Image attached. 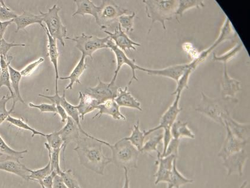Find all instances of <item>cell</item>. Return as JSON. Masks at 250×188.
<instances>
[{
    "instance_id": "obj_1",
    "label": "cell",
    "mask_w": 250,
    "mask_h": 188,
    "mask_svg": "<svg viewBox=\"0 0 250 188\" xmlns=\"http://www.w3.org/2000/svg\"><path fill=\"white\" fill-rule=\"evenodd\" d=\"M104 143V140L95 137H80L74 149L81 165L100 175H104L105 167L112 163L111 158L103 153L102 147Z\"/></svg>"
},
{
    "instance_id": "obj_2",
    "label": "cell",
    "mask_w": 250,
    "mask_h": 188,
    "mask_svg": "<svg viewBox=\"0 0 250 188\" xmlns=\"http://www.w3.org/2000/svg\"><path fill=\"white\" fill-rule=\"evenodd\" d=\"M237 103L238 100L236 98H211L202 92L201 102L195 111L224 127L225 117L231 114L230 107L232 104Z\"/></svg>"
},
{
    "instance_id": "obj_3",
    "label": "cell",
    "mask_w": 250,
    "mask_h": 188,
    "mask_svg": "<svg viewBox=\"0 0 250 188\" xmlns=\"http://www.w3.org/2000/svg\"><path fill=\"white\" fill-rule=\"evenodd\" d=\"M147 18L151 20L148 34L151 32L153 24L159 22L163 29H167L166 22L170 21L175 16L178 0H143Z\"/></svg>"
},
{
    "instance_id": "obj_4",
    "label": "cell",
    "mask_w": 250,
    "mask_h": 188,
    "mask_svg": "<svg viewBox=\"0 0 250 188\" xmlns=\"http://www.w3.org/2000/svg\"><path fill=\"white\" fill-rule=\"evenodd\" d=\"M104 145L110 148L112 151V163L117 167L127 169H137L140 151L130 142L120 139L115 143L105 142Z\"/></svg>"
},
{
    "instance_id": "obj_5",
    "label": "cell",
    "mask_w": 250,
    "mask_h": 188,
    "mask_svg": "<svg viewBox=\"0 0 250 188\" xmlns=\"http://www.w3.org/2000/svg\"><path fill=\"white\" fill-rule=\"evenodd\" d=\"M61 8L57 5H53L49 8L46 13L42 12L39 10V13L43 17V22L46 24V28L50 36L56 41L60 42L63 47L65 46L64 39L67 37V29L61 21L59 13Z\"/></svg>"
},
{
    "instance_id": "obj_6",
    "label": "cell",
    "mask_w": 250,
    "mask_h": 188,
    "mask_svg": "<svg viewBox=\"0 0 250 188\" xmlns=\"http://www.w3.org/2000/svg\"><path fill=\"white\" fill-rule=\"evenodd\" d=\"M65 39L75 42L76 47L80 50L82 55L91 58V60L93 61L92 55L95 52L99 49L107 48L106 43L109 38L106 36L105 38H100L97 36L87 35L83 33L80 36H75L74 38L67 36Z\"/></svg>"
},
{
    "instance_id": "obj_7",
    "label": "cell",
    "mask_w": 250,
    "mask_h": 188,
    "mask_svg": "<svg viewBox=\"0 0 250 188\" xmlns=\"http://www.w3.org/2000/svg\"><path fill=\"white\" fill-rule=\"evenodd\" d=\"M128 12V9L121 7L113 1L104 0L95 21L101 29L105 30L110 27L121 16L125 15Z\"/></svg>"
},
{
    "instance_id": "obj_8",
    "label": "cell",
    "mask_w": 250,
    "mask_h": 188,
    "mask_svg": "<svg viewBox=\"0 0 250 188\" xmlns=\"http://www.w3.org/2000/svg\"><path fill=\"white\" fill-rule=\"evenodd\" d=\"M106 45H107V48L111 49L114 53L117 61L116 71H114V77L112 78L111 83H116L118 75L119 74L120 69L125 64H127V65L130 67L132 72V76L131 80L129 81L128 86L131 85L133 80L138 81V78L137 77L136 71V70L140 71V67L141 66L137 65L136 63V60H131V59L129 58L127 55L125 54V53L120 49L110 39H109L107 43H106Z\"/></svg>"
},
{
    "instance_id": "obj_9",
    "label": "cell",
    "mask_w": 250,
    "mask_h": 188,
    "mask_svg": "<svg viewBox=\"0 0 250 188\" xmlns=\"http://www.w3.org/2000/svg\"><path fill=\"white\" fill-rule=\"evenodd\" d=\"M175 99L174 100L172 105L169 106L167 111L162 115L161 120H160L159 125L156 127L149 129L148 130H144L145 137L150 135L153 132L162 129L163 130L166 129H170L173 123L176 121L179 114L182 111V108L180 107L179 103L181 100V94H177L175 95Z\"/></svg>"
},
{
    "instance_id": "obj_10",
    "label": "cell",
    "mask_w": 250,
    "mask_h": 188,
    "mask_svg": "<svg viewBox=\"0 0 250 188\" xmlns=\"http://www.w3.org/2000/svg\"><path fill=\"white\" fill-rule=\"evenodd\" d=\"M249 145L237 153L231 154L223 160V166L227 171V175L237 174L240 176L243 175V169L249 158Z\"/></svg>"
},
{
    "instance_id": "obj_11",
    "label": "cell",
    "mask_w": 250,
    "mask_h": 188,
    "mask_svg": "<svg viewBox=\"0 0 250 188\" xmlns=\"http://www.w3.org/2000/svg\"><path fill=\"white\" fill-rule=\"evenodd\" d=\"M98 84L94 87L87 88L85 93L91 95L96 99L100 104H102L109 100L115 99L116 98L119 87L116 83H105L97 77Z\"/></svg>"
},
{
    "instance_id": "obj_12",
    "label": "cell",
    "mask_w": 250,
    "mask_h": 188,
    "mask_svg": "<svg viewBox=\"0 0 250 188\" xmlns=\"http://www.w3.org/2000/svg\"><path fill=\"white\" fill-rule=\"evenodd\" d=\"M157 153L156 164L157 166V170L154 175L156 178L154 184L156 185L161 183L167 184L169 182L174 162L177 158L173 155L162 157L160 151Z\"/></svg>"
},
{
    "instance_id": "obj_13",
    "label": "cell",
    "mask_w": 250,
    "mask_h": 188,
    "mask_svg": "<svg viewBox=\"0 0 250 188\" xmlns=\"http://www.w3.org/2000/svg\"><path fill=\"white\" fill-rule=\"evenodd\" d=\"M189 66V63L183 64H173L161 69H151L140 67V71L147 73L150 75L159 76L169 78L178 83L180 78L183 75Z\"/></svg>"
},
{
    "instance_id": "obj_14",
    "label": "cell",
    "mask_w": 250,
    "mask_h": 188,
    "mask_svg": "<svg viewBox=\"0 0 250 188\" xmlns=\"http://www.w3.org/2000/svg\"><path fill=\"white\" fill-rule=\"evenodd\" d=\"M106 34L108 35V37L114 42V43L119 47V48L125 53L127 51L133 50H137V46H141V44L137 43V42L131 40L128 37L125 31H124L120 25L118 24L117 26L113 33L108 32L104 30V31Z\"/></svg>"
},
{
    "instance_id": "obj_15",
    "label": "cell",
    "mask_w": 250,
    "mask_h": 188,
    "mask_svg": "<svg viewBox=\"0 0 250 188\" xmlns=\"http://www.w3.org/2000/svg\"><path fill=\"white\" fill-rule=\"evenodd\" d=\"M62 139L63 140V145L62 147L63 154V161L65 160V150L70 143H77L80 138V130L74 120L69 117H67L66 125L64 127L58 131Z\"/></svg>"
},
{
    "instance_id": "obj_16",
    "label": "cell",
    "mask_w": 250,
    "mask_h": 188,
    "mask_svg": "<svg viewBox=\"0 0 250 188\" xmlns=\"http://www.w3.org/2000/svg\"><path fill=\"white\" fill-rule=\"evenodd\" d=\"M225 128L226 129V139L218 154V156L223 160L232 154L238 152L247 146L249 145V142L241 141L233 135L228 127H225Z\"/></svg>"
},
{
    "instance_id": "obj_17",
    "label": "cell",
    "mask_w": 250,
    "mask_h": 188,
    "mask_svg": "<svg viewBox=\"0 0 250 188\" xmlns=\"http://www.w3.org/2000/svg\"><path fill=\"white\" fill-rule=\"evenodd\" d=\"M224 127H228L231 133L241 141L249 142L250 123H241L237 122L231 114L227 115L224 119Z\"/></svg>"
},
{
    "instance_id": "obj_18",
    "label": "cell",
    "mask_w": 250,
    "mask_h": 188,
    "mask_svg": "<svg viewBox=\"0 0 250 188\" xmlns=\"http://www.w3.org/2000/svg\"><path fill=\"white\" fill-rule=\"evenodd\" d=\"M241 82L230 77L227 64H224L223 79L221 83L222 97L235 98L236 95L242 90Z\"/></svg>"
},
{
    "instance_id": "obj_19",
    "label": "cell",
    "mask_w": 250,
    "mask_h": 188,
    "mask_svg": "<svg viewBox=\"0 0 250 188\" xmlns=\"http://www.w3.org/2000/svg\"><path fill=\"white\" fill-rule=\"evenodd\" d=\"M0 170L15 174L24 180L29 181L28 167L22 164L19 159L6 157L5 159L0 161Z\"/></svg>"
},
{
    "instance_id": "obj_20",
    "label": "cell",
    "mask_w": 250,
    "mask_h": 188,
    "mask_svg": "<svg viewBox=\"0 0 250 188\" xmlns=\"http://www.w3.org/2000/svg\"><path fill=\"white\" fill-rule=\"evenodd\" d=\"M236 38H237V33H236L234 29H233V27L229 19L226 17L223 26L221 27L220 35H219L217 40L215 41L211 46L208 47V48L204 50V51L207 56H209L210 53H211L216 47L220 45L221 43L227 41L234 40Z\"/></svg>"
},
{
    "instance_id": "obj_21",
    "label": "cell",
    "mask_w": 250,
    "mask_h": 188,
    "mask_svg": "<svg viewBox=\"0 0 250 188\" xmlns=\"http://www.w3.org/2000/svg\"><path fill=\"white\" fill-rule=\"evenodd\" d=\"M47 37V53L50 62L54 67L55 72V92H59L58 89V81L60 79V75L58 71V59L60 57V53L58 51L57 42L49 34L46 27H43Z\"/></svg>"
},
{
    "instance_id": "obj_22",
    "label": "cell",
    "mask_w": 250,
    "mask_h": 188,
    "mask_svg": "<svg viewBox=\"0 0 250 188\" xmlns=\"http://www.w3.org/2000/svg\"><path fill=\"white\" fill-rule=\"evenodd\" d=\"M120 108L119 105L114 99L106 101L104 103L98 105L97 109H98V112L93 117V119L95 117H100L102 115L105 114L111 116L112 119L116 120L126 121V117L121 113Z\"/></svg>"
},
{
    "instance_id": "obj_23",
    "label": "cell",
    "mask_w": 250,
    "mask_h": 188,
    "mask_svg": "<svg viewBox=\"0 0 250 188\" xmlns=\"http://www.w3.org/2000/svg\"><path fill=\"white\" fill-rule=\"evenodd\" d=\"M114 100L120 107L123 106V107L136 109L140 111H143L141 103L129 91L127 86H126L125 88H119L117 97Z\"/></svg>"
},
{
    "instance_id": "obj_24",
    "label": "cell",
    "mask_w": 250,
    "mask_h": 188,
    "mask_svg": "<svg viewBox=\"0 0 250 188\" xmlns=\"http://www.w3.org/2000/svg\"><path fill=\"white\" fill-rule=\"evenodd\" d=\"M13 23L16 25V33L21 30L26 31V28L32 24H39L42 27H44L43 17L40 13L39 15H34L26 11H23L21 15H18L16 19H14Z\"/></svg>"
},
{
    "instance_id": "obj_25",
    "label": "cell",
    "mask_w": 250,
    "mask_h": 188,
    "mask_svg": "<svg viewBox=\"0 0 250 188\" xmlns=\"http://www.w3.org/2000/svg\"><path fill=\"white\" fill-rule=\"evenodd\" d=\"M79 98H80V103L78 105L76 106V108H77L80 114V119L83 120L86 115L97 109L98 105L100 104L91 95L86 93L83 94L81 91L79 92Z\"/></svg>"
},
{
    "instance_id": "obj_26",
    "label": "cell",
    "mask_w": 250,
    "mask_h": 188,
    "mask_svg": "<svg viewBox=\"0 0 250 188\" xmlns=\"http://www.w3.org/2000/svg\"><path fill=\"white\" fill-rule=\"evenodd\" d=\"M86 57L82 55L80 60L79 61L77 65L75 66L74 69L68 77H60L61 80H68L70 81L68 85L65 87L64 90H71L73 88V86L75 84H81L80 78L86 69Z\"/></svg>"
},
{
    "instance_id": "obj_27",
    "label": "cell",
    "mask_w": 250,
    "mask_h": 188,
    "mask_svg": "<svg viewBox=\"0 0 250 188\" xmlns=\"http://www.w3.org/2000/svg\"><path fill=\"white\" fill-rule=\"evenodd\" d=\"M60 104L61 105L63 106V108L65 109L67 116L71 118V119L74 121L76 124H77L79 129H80L81 133L83 134V135H85L87 137L92 138L94 136L86 133L83 128L82 126H81L80 114H79L78 110L77 108H76V106L72 105L71 103L67 102L66 98L65 90L63 91V95L61 96Z\"/></svg>"
},
{
    "instance_id": "obj_28",
    "label": "cell",
    "mask_w": 250,
    "mask_h": 188,
    "mask_svg": "<svg viewBox=\"0 0 250 188\" xmlns=\"http://www.w3.org/2000/svg\"><path fill=\"white\" fill-rule=\"evenodd\" d=\"M201 63L202 62L198 58L195 59V60H192L189 63V66L188 67L187 71L185 72L183 75L180 78L178 83H176V88L172 95L182 94V92H183L184 89L189 88V81L190 75Z\"/></svg>"
},
{
    "instance_id": "obj_29",
    "label": "cell",
    "mask_w": 250,
    "mask_h": 188,
    "mask_svg": "<svg viewBox=\"0 0 250 188\" xmlns=\"http://www.w3.org/2000/svg\"><path fill=\"white\" fill-rule=\"evenodd\" d=\"M74 2L77 5V10L73 14L72 17L77 15L83 17L89 15L94 17L95 20L97 19L100 6H97L91 0H74Z\"/></svg>"
},
{
    "instance_id": "obj_30",
    "label": "cell",
    "mask_w": 250,
    "mask_h": 188,
    "mask_svg": "<svg viewBox=\"0 0 250 188\" xmlns=\"http://www.w3.org/2000/svg\"><path fill=\"white\" fill-rule=\"evenodd\" d=\"M13 60L12 56H7V58H0V65L1 67V74L0 75V89L2 86L7 87L13 100L15 94L11 87L9 69H8V66Z\"/></svg>"
},
{
    "instance_id": "obj_31",
    "label": "cell",
    "mask_w": 250,
    "mask_h": 188,
    "mask_svg": "<svg viewBox=\"0 0 250 188\" xmlns=\"http://www.w3.org/2000/svg\"><path fill=\"white\" fill-rule=\"evenodd\" d=\"M8 69H9L11 87H12V89H13V91L15 94L12 106L15 107L16 104L18 102L25 104L24 101L22 99L21 91H20V84H21L22 78L21 72L13 68L10 64L8 66Z\"/></svg>"
},
{
    "instance_id": "obj_32",
    "label": "cell",
    "mask_w": 250,
    "mask_h": 188,
    "mask_svg": "<svg viewBox=\"0 0 250 188\" xmlns=\"http://www.w3.org/2000/svg\"><path fill=\"white\" fill-rule=\"evenodd\" d=\"M170 131L172 138L174 139L181 140L182 138H195V134L188 127V123L182 121L176 120L171 127Z\"/></svg>"
},
{
    "instance_id": "obj_33",
    "label": "cell",
    "mask_w": 250,
    "mask_h": 188,
    "mask_svg": "<svg viewBox=\"0 0 250 188\" xmlns=\"http://www.w3.org/2000/svg\"><path fill=\"white\" fill-rule=\"evenodd\" d=\"M176 161L177 159L174 162L167 188H181L184 185L194 183V180L186 178L179 172L176 167Z\"/></svg>"
},
{
    "instance_id": "obj_34",
    "label": "cell",
    "mask_w": 250,
    "mask_h": 188,
    "mask_svg": "<svg viewBox=\"0 0 250 188\" xmlns=\"http://www.w3.org/2000/svg\"><path fill=\"white\" fill-rule=\"evenodd\" d=\"M139 121L134 125L133 130H132L131 135L124 138L125 140L130 142L131 145L138 150L140 152L145 143V136L144 131L140 130Z\"/></svg>"
},
{
    "instance_id": "obj_35",
    "label": "cell",
    "mask_w": 250,
    "mask_h": 188,
    "mask_svg": "<svg viewBox=\"0 0 250 188\" xmlns=\"http://www.w3.org/2000/svg\"><path fill=\"white\" fill-rule=\"evenodd\" d=\"M244 45L242 42H240L237 44L232 47V49L227 51L226 53L221 55H213L212 60L214 62H220L224 64H227L233 59L235 58L239 54L241 50L243 48Z\"/></svg>"
},
{
    "instance_id": "obj_36",
    "label": "cell",
    "mask_w": 250,
    "mask_h": 188,
    "mask_svg": "<svg viewBox=\"0 0 250 188\" xmlns=\"http://www.w3.org/2000/svg\"><path fill=\"white\" fill-rule=\"evenodd\" d=\"M205 2L202 0H178L175 16H183L185 12L192 8H201L205 7Z\"/></svg>"
},
{
    "instance_id": "obj_37",
    "label": "cell",
    "mask_w": 250,
    "mask_h": 188,
    "mask_svg": "<svg viewBox=\"0 0 250 188\" xmlns=\"http://www.w3.org/2000/svg\"><path fill=\"white\" fill-rule=\"evenodd\" d=\"M45 147L48 151L49 161L51 165L52 172H55L57 175H60L62 169L60 167V154L62 148L58 149H52L47 145V143H44Z\"/></svg>"
},
{
    "instance_id": "obj_38",
    "label": "cell",
    "mask_w": 250,
    "mask_h": 188,
    "mask_svg": "<svg viewBox=\"0 0 250 188\" xmlns=\"http://www.w3.org/2000/svg\"><path fill=\"white\" fill-rule=\"evenodd\" d=\"M6 122L9 123L11 125L16 126L17 127L22 129V130L30 131L32 134V137L36 135L41 136L44 137L46 136V134L42 133V132L36 130V129L30 127L22 118H15L9 116L8 117Z\"/></svg>"
},
{
    "instance_id": "obj_39",
    "label": "cell",
    "mask_w": 250,
    "mask_h": 188,
    "mask_svg": "<svg viewBox=\"0 0 250 188\" xmlns=\"http://www.w3.org/2000/svg\"><path fill=\"white\" fill-rule=\"evenodd\" d=\"M28 172L30 173L28 178L29 181H34L40 183L47 176L52 173L51 165L49 161L48 164L41 169L36 170H31L28 168Z\"/></svg>"
},
{
    "instance_id": "obj_40",
    "label": "cell",
    "mask_w": 250,
    "mask_h": 188,
    "mask_svg": "<svg viewBox=\"0 0 250 188\" xmlns=\"http://www.w3.org/2000/svg\"><path fill=\"white\" fill-rule=\"evenodd\" d=\"M163 140V133H159L151 136L144 143V145L140 150L143 153H150L151 152H159L157 146Z\"/></svg>"
},
{
    "instance_id": "obj_41",
    "label": "cell",
    "mask_w": 250,
    "mask_h": 188,
    "mask_svg": "<svg viewBox=\"0 0 250 188\" xmlns=\"http://www.w3.org/2000/svg\"><path fill=\"white\" fill-rule=\"evenodd\" d=\"M28 152L27 150L22 151H16L8 146L7 143H5L4 139L0 136V153L3 154L5 157H11L19 159H23L24 154Z\"/></svg>"
},
{
    "instance_id": "obj_42",
    "label": "cell",
    "mask_w": 250,
    "mask_h": 188,
    "mask_svg": "<svg viewBox=\"0 0 250 188\" xmlns=\"http://www.w3.org/2000/svg\"><path fill=\"white\" fill-rule=\"evenodd\" d=\"M11 99H13V97L11 96L10 94L4 95L0 99V125L6 121L8 117L15 111V107L14 106H11L9 111H8L6 108L7 103Z\"/></svg>"
},
{
    "instance_id": "obj_43",
    "label": "cell",
    "mask_w": 250,
    "mask_h": 188,
    "mask_svg": "<svg viewBox=\"0 0 250 188\" xmlns=\"http://www.w3.org/2000/svg\"><path fill=\"white\" fill-rule=\"evenodd\" d=\"M136 17V13L131 15H123L119 18V24L125 33H132L134 31V20Z\"/></svg>"
},
{
    "instance_id": "obj_44",
    "label": "cell",
    "mask_w": 250,
    "mask_h": 188,
    "mask_svg": "<svg viewBox=\"0 0 250 188\" xmlns=\"http://www.w3.org/2000/svg\"><path fill=\"white\" fill-rule=\"evenodd\" d=\"M67 188H82L79 184L71 169L62 170L60 175Z\"/></svg>"
},
{
    "instance_id": "obj_45",
    "label": "cell",
    "mask_w": 250,
    "mask_h": 188,
    "mask_svg": "<svg viewBox=\"0 0 250 188\" xmlns=\"http://www.w3.org/2000/svg\"><path fill=\"white\" fill-rule=\"evenodd\" d=\"M10 7L5 4L4 1L0 0V21H12L18 17Z\"/></svg>"
},
{
    "instance_id": "obj_46",
    "label": "cell",
    "mask_w": 250,
    "mask_h": 188,
    "mask_svg": "<svg viewBox=\"0 0 250 188\" xmlns=\"http://www.w3.org/2000/svg\"><path fill=\"white\" fill-rule=\"evenodd\" d=\"M47 145L52 149L62 148L63 145V140L62 139L58 131H54L52 133L46 134Z\"/></svg>"
},
{
    "instance_id": "obj_47",
    "label": "cell",
    "mask_w": 250,
    "mask_h": 188,
    "mask_svg": "<svg viewBox=\"0 0 250 188\" xmlns=\"http://www.w3.org/2000/svg\"><path fill=\"white\" fill-rule=\"evenodd\" d=\"M44 59L43 58H40L38 60L33 62V63L28 64L26 67H24L23 69L21 70V74L22 77H27L32 75L33 72L41 65V64L44 63Z\"/></svg>"
},
{
    "instance_id": "obj_48",
    "label": "cell",
    "mask_w": 250,
    "mask_h": 188,
    "mask_svg": "<svg viewBox=\"0 0 250 188\" xmlns=\"http://www.w3.org/2000/svg\"><path fill=\"white\" fill-rule=\"evenodd\" d=\"M181 144V139L172 138L171 139L169 144L168 145L167 150L162 157L173 155L177 159L178 158L179 146Z\"/></svg>"
},
{
    "instance_id": "obj_49",
    "label": "cell",
    "mask_w": 250,
    "mask_h": 188,
    "mask_svg": "<svg viewBox=\"0 0 250 188\" xmlns=\"http://www.w3.org/2000/svg\"><path fill=\"white\" fill-rule=\"evenodd\" d=\"M25 44L15 43V42L8 43L4 38L0 39V58H7L9 50L13 47H25Z\"/></svg>"
},
{
    "instance_id": "obj_50",
    "label": "cell",
    "mask_w": 250,
    "mask_h": 188,
    "mask_svg": "<svg viewBox=\"0 0 250 188\" xmlns=\"http://www.w3.org/2000/svg\"><path fill=\"white\" fill-rule=\"evenodd\" d=\"M29 106L31 108H35L39 109L41 113H53L57 114V109H56V106L54 104H35L32 103H29Z\"/></svg>"
},
{
    "instance_id": "obj_51",
    "label": "cell",
    "mask_w": 250,
    "mask_h": 188,
    "mask_svg": "<svg viewBox=\"0 0 250 188\" xmlns=\"http://www.w3.org/2000/svg\"><path fill=\"white\" fill-rule=\"evenodd\" d=\"M57 175L55 172H52L48 176H47L43 181H42L39 184H42L46 188H53V179L55 176Z\"/></svg>"
},
{
    "instance_id": "obj_52",
    "label": "cell",
    "mask_w": 250,
    "mask_h": 188,
    "mask_svg": "<svg viewBox=\"0 0 250 188\" xmlns=\"http://www.w3.org/2000/svg\"><path fill=\"white\" fill-rule=\"evenodd\" d=\"M53 188H67L62 178L60 175H56L53 179Z\"/></svg>"
},
{
    "instance_id": "obj_53",
    "label": "cell",
    "mask_w": 250,
    "mask_h": 188,
    "mask_svg": "<svg viewBox=\"0 0 250 188\" xmlns=\"http://www.w3.org/2000/svg\"><path fill=\"white\" fill-rule=\"evenodd\" d=\"M56 109H57V114L60 115L61 117V122L63 123H65L66 122L67 117H68L65 109H64L63 106L61 105V104H60L56 105Z\"/></svg>"
},
{
    "instance_id": "obj_54",
    "label": "cell",
    "mask_w": 250,
    "mask_h": 188,
    "mask_svg": "<svg viewBox=\"0 0 250 188\" xmlns=\"http://www.w3.org/2000/svg\"><path fill=\"white\" fill-rule=\"evenodd\" d=\"M13 23V20L7 21H0V39L3 38V36L5 31H6L7 27Z\"/></svg>"
},
{
    "instance_id": "obj_55",
    "label": "cell",
    "mask_w": 250,
    "mask_h": 188,
    "mask_svg": "<svg viewBox=\"0 0 250 188\" xmlns=\"http://www.w3.org/2000/svg\"><path fill=\"white\" fill-rule=\"evenodd\" d=\"M125 170V184L123 185V188H130V180L128 178V170L127 168H123Z\"/></svg>"
},
{
    "instance_id": "obj_56",
    "label": "cell",
    "mask_w": 250,
    "mask_h": 188,
    "mask_svg": "<svg viewBox=\"0 0 250 188\" xmlns=\"http://www.w3.org/2000/svg\"><path fill=\"white\" fill-rule=\"evenodd\" d=\"M247 185H248V181H244L243 183L241 184L240 188H246V187H247Z\"/></svg>"
},
{
    "instance_id": "obj_57",
    "label": "cell",
    "mask_w": 250,
    "mask_h": 188,
    "mask_svg": "<svg viewBox=\"0 0 250 188\" xmlns=\"http://www.w3.org/2000/svg\"><path fill=\"white\" fill-rule=\"evenodd\" d=\"M40 185H41V188H45V187L43 186V185H42V184H41Z\"/></svg>"
},
{
    "instance_id": "obj_58",
    "label": "cell",
    "mask_w": 250,
    "mask_h": 188,
    "mask_svg": "<svg viewBox=\"0 0 250 188\" xmlns=\"http://www.w3.org/2000/svg\"><path fill=\"white\" fill-rule=\"evenodd\" d=\"M1 74V65H0V75Z\"/></svg>"
},
{
    "instance_id": "obj_59",
    "label": "cell",
    "mask_w": 250,
    "mask_h": 188,
    "mask_svg": "<svg viewBox=\"0 0 250 188\" xmlns=\"http://www.w3.org/2000/svg\"><path fill=\"white\" fill-rule=\"evenodd\" d=\"M2 156H4L3 155V154L0 153V158H1Z\"/></svg>"
}]
</instances>
